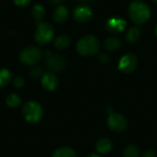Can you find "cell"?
<instances>
[{"label":"cell","instance_id":"cell-7","mask_svg":"<svg viewBox=\"0 0 157 157\" xmlns=\"http://www.w3.org/2000/svg\"><path fill=\"white\" fill-rule=\"evenodd\" d=\"M109 128L116 132H121L127 128V121L126 119L119 113L110 112L107 121Z\"/></svg>","mask_w":157,"mask_h":157},{"label":"cell","instance_id":"cell-25","mask_svg":"<svg viewBox=\"0 0 157 157\" xmlns=\"http://www.w3.org/2000/svg\"><path fill=\"white\" fill-rule=\"evenodd\" d=\"M12 1L14 2L15 5L18 6H26L30 2V0H12Z\"/></svg>","mask_w":157,"mask_h":157},{"label":"cell","instance_id":"cell-9","mask_svg":"<svg viewBox=\"0 0 157 157\" xmlns=\"http://www.w3.org/2000/svg\"><path fill=\"white\" fill-rule=\"evenodd\" d=\"M93 16V10L89 6L80 5L77 6L73 12V17L75 20L78 22H86Z\"/></svg>","mask_w":157,"mask_h":157},{"label":"cell","instance_id":"cell-24","mask_svg":"<svg viewBox=\"0 0 157 157\" xmlns=\"http://www.w3.org/2000/svg\"><path fill=\"white\" fill-rule=\"evenodd\" d=\"M98 62L102 64H108L110 62V58L109 56L106 53V52H101L98 54Z\"/></svg>","mask_w":157,"mask_h":157},{"label":"cell","instance_id":"cell-13","mask_svg":"<svg viewBox=\"0 0 157 157\" xmlns=\"http://www.w3.org/2000/svg\"><path fill=\"white\" fill-rule=\"evenodd\" d=\"M113 147V144L112 142L106 137L100 138L99 140H98L97 144H96V150L99 153V154H108L112 150Z\"/></svg>","mask_w":157,"mask_h":157},{"label":"cell","instance_id":"cell-11","mask_svg":"<svg viewBox=\"0 0 157 157\" xmlns=\"http://www.w3.org/2000/svg\"><path fill=\"white\" fill-rule=\"evenodd\" d=\"M40 81L42 86L48 91H54L59 85V80L55 75V74L52 72L44 73V75L40 78Z\"/></svg>","mask_w":157,"mask_h":157},{"label":"cell","instance_id":"cell-2","mask_svg":"<svg viewBox=\"0 0 157 157\" xmlns=\"http://www.w3.org/2000/svg\"><path fill=\"white\" fill-rule=\"evenodd\" d=\"M99 48V40L94 35H86L82 37L76 44L78 53L83 56H93L98 52Z\"/></svg>","mask_w":157,"mask_h":157},{"label":"cell","instance_id":"cell-10","mask_svg":"<svg viewBox=\"0 0 157 157\" xmlns=\"http://www.w3.org/2000/svg\"><path fill=\"white\" fill-rule=\"evenodd\" d=\"M126 21L123 18L113 17L109 18L105 23L106 29L111 34H119L125 29Z\"/></svg>","mask_w":157,"mask_h":157},{"label":"cell","instance_id":"cell-26","mask_svg":"<svg viewBox=\"0 0 157 157\" xmlns=\"http://www.w3.org/2000/svg\"><path fill=\"white\" fill-rule=\"evenodd\" d=\"M143 157H156V153L150 149V150H146L144 154H143Z\"/></svg>","mask_w":157,"mask_h":157},{"label":"cell","instance_id":"cell-17","mask_svg":"<svg viewBox=\"0 0 157 157\" xmlns=\"http://www.w3.org/2000/svg\"><path fill=\"white\" fill-rule=\"evenodd\" d=\"M31 14L36 21L40 22L45 16V8L40 4H35L31 9Z\"/></svg>","mask_w":157,"mask_h":157},{"label":"cell","instance_id":"cell-1","mask_svg":"<svg viewBox=\"0 0 157 157\" xmlns=\"http://www.w3.org/2000/svg\"><path fill=\"white\" fill-rule=\"evenodd\" d=\"M130 18L136 24L145 23L151 17V10L146 3L142 0H133L128 9Z\"/></svg>","mask_w":157,"mask_h":157},{"label":"cell","instance_id":"cell-15","mask_svg":"<svg viewBox=\"0 0 157 157\" xmlns=\"http://www.w3.org/2000/svg\"><path fill=\"white\" fill-rule=\"evenodd\" d=\"M121 41L118 37H109L104 41V48L109 52H115L120 49Z\"/></svg>","mask_w":157,"mask_h":157},{"label":"cell","instance_id":"cell-14","mask_svg":"<svg viewBox=\"0 0 157 157\" xmlns=\"http://www.w3.org/2000/svg\"><path fill=\"white\" fill-rule=\"evenodd\" d=\"M71 43V38L67 34H61L59 35L54 40V47L59 50L63 51L65 50Z\"/></svg>","mask_w":157,"mask_h":157},{"label":"cell","instance_id":"cell-4","mask_svg":"<svg viewBox=\"0 0 157 157\" xmlns=\"http://www.w3.org/2000/svg\"><path fill=\"white\" fill-rule=\"evenodd\" d=\"M22 114L25 120L30 123L38 122L43 114L41 106L36 101H29L22 108Z\"/></svg>","mask_w":157,"mask_h":157},{"label":"cell","instance_id":"cell-19","mask_svg":"<svg viewBox=\"0 0 157 157\" xmlns=\"http://www.w3.org/2000/svg\"><path fill=\"white\" fill-rule=\"evenodd\" d=\"M11 78H12L11 73L7 69L5 68L0 69V88H3L6 86H7L11 81Z\"/></svg>","mask_w":157,"mask_h":157},{"label":"cell","instance_id":"cell-22","mask_svg":"<svg viewBox=\"0 0 157 157\" xmlns=\"http://www.w3.org/2000/svg\"><path fill=\"white\" fill-rule=\"evenodd\" d=\"M29 75L31 76V78L33 79H38V78H41L42 75H44L43 72V68L41 66L36 65L34 67H32L29 71Z\"/></svg>","mask_w":157,"mask_h":157},{"label":"cell","instance_id":"cell-27","mask_svg":"<svg viewBox=\"0 0 157 157\" xmlns=\"http://www.w3.org/2000/svg\"><path fill=\"white\" fill-rule=\"evenodd\" d=\"M52 4H54V5H59L63 2H64L65 0H49Z\"/></svg>","mask_w":157,"mask_h":157},{"label":"cell","instance_id":"cell-12","mask_svg":"<svg viewBox=\"0 0 157 157\" xmlns=\"http://www.w3.org/2000/svg\"><path fill=\"white\" fill-rule=\"evenodd\" d=\"M68 15H69V11L67 7L64 6H59L53 10L52 18L56 23L62 24L66 21V19L68 18Z\"/></svg>","mask_w":157,"mask_h":157},{"label":"cell","instance_id":"cell-8","mask_svg":"<svg viewBox=\"0 0 157 157\" xmlns=\"http://www.w3.org/2000/svg\"><path fill=\"white\" fill-rule=\"evenodd\" d=\"M136 66H137V58L132 53H127L123 55L119 62V69L125 74H130L133 72Z\"/></svg>","mask_w":157,"mask_h":157},{"label":"cell","instance_id":"cell-30","mask_svg":"<svg viewBox=\"0 0 157 157\" xmlns=\"http://www.w3.org/2000/svg\"><path fill=\"white\" fill-rule=\"evenodd\" d=\"M155 33H156V36H157V25H156V27H155Z\"/></svg>","mask_w":157,"mask_h":157},{"label":"cell","instance_id":"cell-20","mask_svg":"<svg viewBox=\"0 0 157 157\" xmlns=\"http://www.w3.org/2000/svg\"><path fill=\"white\" fill-rule=\"evenodd\" d=\"M141 152L138 146L134 144H130L125 147L123 151V157H140Z\"/></svg>","mask_w":157,"mask_h":157},{"label":"cell","instance_id":"cell-6","mask_svg":"<svg viewBox=\"0 0 157 157\" xmlns=\"http://www.w3.org/2000/svg\"><path fill=\"white\" fill-rule=\"evenodd\" d=\"M45 65L50 72L58 73L65 68V61L61 55L47 51L45 52Z\"/></svg>","mask_w":157,"mask_h":157},{"label":"cell","instance_id":"cell-31","mask_svg":"<svg viewBox=\"0 0 157 157\" xmlns=\"http://www.w3.org/2000/svg\"><path fill=\"white\" fill-rule=\"evenodd\" d=\"M153 1H154V2H155V4H157V0H153Z\"/></svg>","mask_w":157,"mask_h":157},{"label":"cell","instance_id":"cell-3","mask_svg":"<svg viewBox=\"0 0 157 157\" xmlns=\"http://www.w3.org/2000/svg\"><path fill=\"white\" fill-rule=\"evenodd\" d=\"M54 36L53 27L47 22H40L36 28L34 33V39L40 45H45L49 43Z\"/></svg>","mask_w":157,"mask_h":157},{"label":"cell","instance_id":"cell-21","mask_svg":"<svg viewBox=\"0 0 157 157\" xmlns=\"http://www.w3.org/2000/svg\"><path fill=\"white\" fill-rule=\"evenodd\" d=\"M6 102L9 108L15 109V108H17L21 104V98L17 94H10L6 97Z\"/></svg>","mask_w":157,"mask_h":157},{"label":"cell","instance_id":"cell-5","mask_svg":"<svg viewBox=\"0 0 157 157\" xmlns=\"http://www.w3.org/2000/svg\"><path fill=\"white\" fill-rule=\"evenodd\" d=\"M42 52L40 49L35 46H29L24 48L19 53V60L26 65H34L40 61Z\"/></svg>","mask_w":157,"mask_h":157},{"label":"cell","instance_id":"cell-28","mask_svg":"<svg viewBox=\"0 0 157 157\" xmlns=\"http://www.w3.org/2000/svg\"><path fill=\"white\" fill-rule=\"evenodd\" d=\"M78 1L82 3H88V2H92L93 0H78Z\"/></svg>","mask_w":157,"mask_h":157},{"label":"cell","instance_id":"cell-18","mask_svg":"<svg viewBox=\"0 0 157 157\" xmlns=\"http://www.w3.org/2000/svg\"><path fill=\"white\" fill-rule=\"evenodd\" d=\"M140 36H141V29H140V28L132 27V28H131L127 31V33H126V40L129 42L133 43V42H136L140 39Z\"/></svg>","mask_w":157,"mask_h":157},{"label":"cell","instance_id":"cell-29","mask_svg":"<svg viewBox=\"0 0 157 157\" xmlns=\"http://www.w3.org/2000/svg\"><path fill=\"white\" fill-rule=\"evenodd\" d=\"M87 157H101V156H100V155H96V154H92V155H88Z\"/></svg>","mask_w":157,"mask_h":157},{"label":"cell","instance_id":"cell-16","mask_svg":"<svg viewBox=\"0 0 157 157\" xmlns=\"http://www.w3.org/2000/svg\"><path fill=\"white\" fill-rule=\"evenodd\" d=\"M52 157H77V155L73 148L61 147L54 151Z\"/></svg>","mask_w":157,"mask_h":157},{"label":"cell","instance_id":"cell-23","mask_svg":"<svg viewBox=\"0 0 157 157\" xmlns=\"http://www.w3.org/2000/svg\"><path fill=\"white\" fill-rule=\"evenodd\" d=\"M13 85H14L15 87L20 88V87L24 86V85H25V80H24V78H23L22 76L17 75V76H16V77L13 79Z\"/></svg>","mask_w":157,"mask_h":157}]
</instances>
